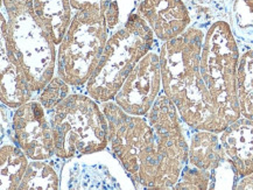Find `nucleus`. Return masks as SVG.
<instances>
[{
    "label": "nucleus",
    "instance_id": "1",
    "mask_svg": "<svg viewBox=\"0 0 253 190\" xmlns=\"http://www.w3.org/2000/svg\"><path fill=\"white\" fill-rule=\"evenodd\" d=\"M204 37L202 28L190 26L180 37L162 43V90L188 127L220 133L225 127L201 74Z\"/></svg>",
    "mask_w": 253,
    "mask_h": 190
},
{
    "label": "nucleus",
    "instance_id": "2",
    "mask_svg": "<svg viewBox=\"0 0 253 190\" xmlns=\"http://www.w3.org/2000/svg\"><path fill=\"white\" fill-rule=\"evenodd\" d=\"M1 44L27 78L32 91L41 92L53 79L57 63L56 43L34 9V1L4 9Z\"/></svg>",
    "mask_w": 253,
    "mask_h": 190
},
{
    "label": "nucleus",
    "instance_id": "3",
    "mask_svg": "<svg viewBox=\"0 0 253 190\" xmlns=\"http://www.w3.org/2000/svg\"><path fill=\"white\" fill-rule=\"evenodd\" d=\"M154 131L151 155L140 166L135 187L145 189H173L188 163L189 144L176 106L165 93L159 96L146 114Z\"/></svg>",
    "mask_w": 253,
    "mask_h": 190
},
{
    "label": "nucleus",
    "instance_id": "4",
    "mask_svg": "<svg viewBox=\"0 0 253 190\" xmlns=\"http://www.w3.org/2000/svg\"><path fill=\"white\" fill-rule=\"evenodd\" d=\"M95 99L70 93L47 112L53 131L55 156L71 157L102 152L109 145L108 119Z\"/></svg>",
    "mask_w": 253,
    "mask_h": 190
},
{
    "label": "nucleus",
    "instance_id": "5",
    "mask_svg": "<svg viewBox=\"0 0 253 190\" xmlns=\"http://www.w3.org/2000/svg\"><path fill=\"white\" fill-rule=\"evenodd\" d=\"M239 56L241 49L231 26L223 19H215L206 31L201 74L225 128L242 117L237 95Z\"/></svg>",
    "mask_w": 253,
    "mask_h": 190
},
{
    "label": "nucleus",
    "instance_id": "6",
    "mask_svg": "<svg viewBox=\"0 0 253 190\" xmlns=\"http://www.w3.org/2000/svg\"><path fill=\"white\" fill-rule=\"evenodd\" d=\"M155 35L137 12L124 27L109 38L98 67L86 83V92L96 102L113 101L139 61L152 50Z\"/></svg>",
    "mask_w": 253,
    "mask_h": 190
},
{
    "label": "nucleus",
    "instance_id": "7",
    "mask_svg": "<svg viewBox=\"0 0 253 190\" xmlns=\"http://www.w3.org/2000/svg\"><path fill=\"white\" fill-rule=\"evenodd\" d=\"M105 14L96 9L75 12L58 44L56 74L71 86L86 84L109 40Z\"/></svg>",
    "mask_w": 253,
    "mask_h": 190
},
{
    "label": "nucleus",
    "instance_id": "8",
    "mask_svg": "<svg viewBox=\"0 0 253 190\" xmlns=\"http://www.w3.org/2000/svg\"><path fill=\"white\" fill-rule=\"evenodd\" d=\"M100 108L108 119L111 152L134 180L140 166L151 155L153 128L147 118L127 114L115 101L100 103Z\"/></svg>",
    "mask_w": 253,
    "mask_h": 190
},
{
    "label": "nucleus",
    "instance_id": "9",
    "mask_svg": "<svg viewBox=\"0 0 253 190\" xmlns=\"http://www.w3.org/2000/svg\"><path fill=\"white\" fill-rule=\"evenodd\" d=\"M161 86L160 53L151 50L134 67L113 101L127 114L145 117L160 96Z\"/></svg>",
    "mask_w": 253,
    "mask_h": 190
},
{
    "label": "nucleus",
    "instance_id": "10",
    "mask_svg": "<svg viewBox=\"0 0 253 190\" xmlns=\"http://www.w3.org/2000/svg\"><path fill=\"white\" fill-rule=\"evenodd\" d=\"M46 111L40 101H29L13 114V141L31 160H48L55 155L53 131Z\"/></svg>",
    "mask_w": 253,
    "mask_h": 190
},
{
    "label": "nucleus",
    "instance_id": "11",
    "mask_svg": "<svg viewBox=\"0 0 253 190\" xmlns=\"http://www.w3.org/2000/svg\"><path fill=\"white\" fill-rule=\"evenodd\" d=\"M137 13L162 42L180 37L191 25L190 12L183 0H142Z\"/></svg>",
    "mask_w": 253,
    "mask_h": 190
},
{
    "label": "nucleus",
    "instance_id": "12",
    "mask_svg": "<svg viewBox=\"0 0 253 190\" xmlns=\"http://www.w3.org/2000/svg\"><path fill=\"white\" fill-rule=\"evenodd\" d=\"M226 160L231 163L237 178L253 174V120L242 117L219 133Z\"/></svg>",
    "mask_w": 253,
    "mask_h": 190
},
{
    "label": "nucleus",
    "instance_id": "13",
    "mask_svg": "<svg viewBox=\"0 0 253 190\" xmlns=\"http://www.w3.org/2000/svg\"><path fill=\"white\" fill-rule=\"evenodd\" d=\"M216 19L228 21L238 43L253 48V0H195Z\"/></svg>",
    "mask_w": 253,
    "mask_h": 190
},
{
    "label": "nucleus",
    "instance_id": "14",
    "mask_svg": "<svg viewBox=\"0 0 253 190\" xmlns=\"http://www.w3.org/2000/svg\"><path fill=\"white\" fill-rule=\"evenodd\" d=\"M0 97L4 106L18 109L31 101L33 91L21 69L1 44V70H0Z\"/></svg>",
    "mask_w": 253,
    "mask_h": 190
},
{
    "label": "nucleus",
    "instance_id": "15",
    "mask_svg": "<svg viewBox=\"0 0 253 190\" xmlns=\"http://www.w3.org/2000/svg\"><path fill=\"white\" fill-rule=\"evenodd\" d=\"M188 150V163L197 168L215 173L224 161L225 153L220 144L219 133L191 128Z\"/></svg>",
    "mask_w": 253,
    "mask_h": 190
},
{
    "label": "nucleus",
    "instance_id": "16",
    "mask_svg": "<svg viewBox=\"0 0 253 190\" xmlns=\"http://www.w3.org/2000/svg\"><path fill=\"white\" fill-rule=\"evenodd\" d=\"M34 9L55 43L60 44L73 19L70 0H34Z\"/></svg>",
    "mask_w": 253,
    "mask_h": 190
},
{
    "label": "nucleus",
    "instance_id": "17",
    "mask_svg": "<svg viewBox=\"0 0 253 190\" xmlns=\"http://www.w3.org/2000/svg\"><path fill=\"white\" fill-rule=\"evenodd\" d=\"M29 157L17 144H2L0 148L1 161V190H17L29 165Z\"/></svg>",
    "mask_w": 253,
    "mask_h": 190
},
{
    "label": "nucleus",
    "instance_id": "18",
    "mask_svg": "<svg viewBox=\"0 0 253 190\" xmlns=\"http://www.w3.org/2000/svg\"><path fill=\"white\" fill-rule=\"evenodd\" d=\"M244 47L237 70V95L242 115L253 120V48Z\"/></svg>",
    "mask_w": 253,
    "mask_h": 190
},
{
    "label": "nucleus",
    "instance_id": "19",
    "mask_svg": "<svg viewBox=\"0 0 253 190\" xmlns=\"http://www.w3.org/2000/svg\"><path fill=\"white\" fill-rule=\"evenodd\" d=\"M60 181L56 170L46 160H32L26 169L19 190H56Z\"/></svg>",
    "mask_w": 253,
    "mask_h": 190
},
{
    "label": "nucleus",
    "instance_id": "20",
    "mask_svg": "<svg viewBox=\"0 0 253 190\" xmlns=\"http://www.w3.org/2000/svg\"><path fill=\"white\" fill-rule=\"evenodd\" d=\"M215 188V173L197 168L187 163L173 189L208 190Z\"/></svg>",
    "mask_w": 253,
    "mask_h": 190
},
{
    "label": "nucleus",
    "instance_id": "21",
    "mask_svg": "<svg viewBox=\"0 0 253 190\" xmlns=\"http://www.w3.org/2000/svg\"><path fill=\"white\" fill-rule=\"evenodd\" d=\"M70 95V85L60 76L53 77L48 84L44 86L40 93L39 101L44 106L47 111L53 110L57 104H60L63 99Z\"/></svg>",
    "mask_w": 253,
    "mask_h": 190
},
{
    "label": "nucleus",
    "instance_id": "22",
    "mask_svg": "<svg viewBox=\"0 0 253 190\" xmlns=\"http://www.w3.org/2000/svg\"><path fill=\"white\" fill-rule=\"evenodd\" d=\"M112 1L113 0H70V6L71 9L75 12L83 9H96L105 14V11Z\"/></svg>",
    "mask_w": 253,
    "mask_h": 190
},
{
    "label": "nucleus",
    "instance_id": "23",
    "mask_svg": "<svg viewBox=\"0 0 253 190\" xmlns=\"http://www.w3.org/2000/svg\"><path fill=\"white\" fill-rule=\"evenodd\" d=\"M105 19H106V24H108L109 30L115 28L117 24L119 22V11H118V5H117L116 0H113L111 5L109 6V8L105 11Z\"/></svg>",
    "mask_w": 253,
    "mask_h": 190
}]
</instances>
